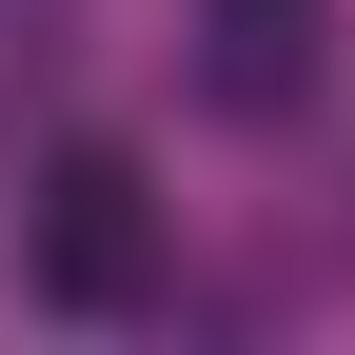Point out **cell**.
Here are the masks:
<instances>
[{
    "label": "cell",
    "mask_w": 355,
    "mask_h": 355,
    "mask_svg": "<svg viewBox=\"0 0 355 355\" xmlns=\"http://www.w3.org/2000/svg\"><path fill=\"white\" fill-rule=\"evenodd\" d=\"M336 79V0H198V99L217 119H296Z\"/></svg>",
    "instance_id": "2"
},
{
    "label": "cell",
    "mask_w": 355,
    "mask_h": 355,
    "mask_svg": "<svg viewBox=\"0 0 355 355\" xmlns=\"http://www.w3.org/2000/svg\"><path fill=\"white\" fill-rule=\"evenodd\" d=\"M0 257H20L40 316H139V296H158V178L119 139H60L20 178V237H0Z\"/></svg>",
    "instance_id": "1"
}]
</instances>
